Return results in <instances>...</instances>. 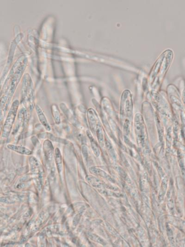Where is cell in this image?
Returning a JSON list of instances; mask_svg holds the SVG:
<instances>
[{
  "instance_id": "1",
  "label": "cell",
  "mask_w": 185,
  "mask_h": 247,
  "mask_svg": "<svg viewBox=\"0 0 185 247\" xmlns=\"http://www.w3.org/2000/svg\"><path fill=\"white\" fill-rule=\"evenodd\" d=\"M36 110L37 114L38 116L39 119L42 125L46 128V129L48 131L50 130V126L47 119L46 118V116L43 112L42 111V110L38 105L36 106Z\"/></svg>"
},
{
  "instance_id": "2",
  "label": "cell",
  "mask_w": 185,
  "mask_h": 247,
  "mask_svg": "<svg viewBox=\"0 0 185 247\" xmlns=\"http://www.w3.org/2000/svg\"><path fill=\"white\" fill-rule=\"evenodd\" d=\"M8 148L12 150L15 151L17 153L23 154L25 155H30L31 154V152L25 147L22 146H16V145H9L8 146Z\"/></svg>"
},
{
  "instance_id": "3",
  "label": "cell",
  "mask_w": 185,
  "mask_h": 247,
  "mask_svg": "<svg viewBox=\"0 0 185 247\" xmlns=\"http://www.w3.org/2000/svg\"><path fill=\"white\" fill-rule=\"evenodd\" d=\"M55 153V160H56V162L57 169H58V171H59V173H60L61 170H62V156H61L60 151H59L58 148L56 149Z\"/></svg>"
},
{
  "instance_id": "4",
  "label": "cell",
  "mask_w": 185,
  "mask_h": 247,
  "mask_svg": "<svg viewBox=\"0 0 185 247\" xmlns=\"http://www.w3.org/2000/svg\"><path fill=\"white\" fill-rule=\"evenodd\" d=\"M91 171L92 173H94L95 174L100 175L101 176L105 178H107V179L110 180L111 182H113V179L112 178L110 177L107 174H106L104 171H102L101 169H97V168H92L91 169Z\"/></svg>"
},
{
  "instance_id": "5",
  "label": "cell",
  "mask_w": 185,
  "mask_h": 247,
  "mask_svg": "<svg viewBox=\"0 0 185 247\" xmlns=\"http://www.w3.org/2000/svg\"><path fill=\"white\" fill-rule=\"evenodd\" d=\"M89 236L90 237V238H91V239L97 241V242L101 243V244H104V241L101 238L98 237V236H96V235H93V234H90V235H89Z\"/></svg>"
},
{
  "instance_id": "6",
  "label": "cell",
  "mask_w": 185,
  "mask_h": 247,
  "mask_svg": "<svg viewBox=\"0 0 185 247\" xmlns=\"http://www.w3.org/2000/svg\"><path fill=\"white\" fill-rule=\"evenodd\" d=\"M54 117L55 118V119L56 120V121H57V123H58V121L60 122V116H59V113L58 111L57 110H54Z\"/></svg>"
}]
</instances>
